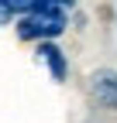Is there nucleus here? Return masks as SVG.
<instances>
[{
  "instance_id": "20e7f679",
  "label": "nucleus",
  "mask_w": 117,
  "mask_h": 123,
  "mask_svg": "<svg viewBox=\"0 0 117 123\" xmlns=\"http://www.w3.org/2000/svg\"><path fill=\"white\" fill-rule=\"evenodd\" d=\"M10 17H14V14H10V7H7V4H0V27H4Z\"/></svg>"
},
{
  "instance_id": "7ed1b4c3",
  "label": "nucleus",
  "mask_w": 117,
  "mask_h": 123,
  "mask_svg": "<svg viewBox=\"0 0 117 123\" xmlns=\"http://www.w3.org/2000/svg\"><path fill=\"white\" fill-rule=\"evenodd\" d=\"M38 55L45 58V62H48L52 75H55L58 82H62V79H66V58H62V51H58L55 44H41V48H38Z\"/></svg>"
},
{
  "instance_id": "f03ea898",
  "label": "nucleus",
  "mask_w": 117,
  "mask_h": 123,
  "mask_svg": "<svg viewBox=\"0 0 117 123\" xmlns=\"http://www.w3.org/2000/svg\"><path fill=\"white\" fill-rule=\"evenodd\" d=\"M90 89H93L96 103H103V106H110V110H117V72H110V68L96 72L93 79H90Z\"/></svg>"
},
{
  "instance_id": "f257e3e1",
  "label": "nucleus",
  "mask_w": 117,
  "mask_h": 123,
  "mask_svg": "<svg viewBox=\"0 0 117 123\" xmlns=\"http://www.w3.org/2000/svg\"><path fill=\"white\" fill-rule=\"evenodd\" d=\"M66 31V4H35V10L17 24V34L21 38H55Z\"/></svg>"
}]
</instances>
